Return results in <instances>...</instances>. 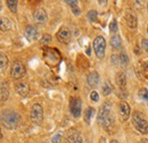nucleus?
Instances as JSON below:
<instances>
[{"instance_id": "nucleus-1", "label": "nucleus", "mask_w": 148, "mask_h": 143, "mask_svg": "<svg viewBox=\"0 0 148 143\" xmlns=\"http://www.w3.org/2000/svg\"><path fill=\"white\" fill-rule=\"evenodd\" d=\"M97 122L107 132L113 133L114 126H115V119L112 111V106L110 102H104L101 107L99 108L97 114Z\"/></svg>"}, {"instance_id": "nucleus-2", "label": "nucleus", "mask_w": 148, "mask_h": 143, "mask_svg": "<svg viewBox=\"0 0 148 143\" xmlns=\"http://www.w3.org/2000/svg\"><path fill=\"white\" fill-rule=\"evenodd\" d=\"M1 123L8 129H15L21 123V117L16 111L7 109L1 112Z\"/></svg>"}, {"instance_id": "nucleus-3", "label": "nucleus", "mask_w": 148, "mask_h": 143, "mask_svg": "<svg viewBox=\"0 0 148 143\" xmlns=\"http://www.w3.org/2000/svg\"><path fill=\"white\" fill-rule=\"evenodd\" d=\"M132 125L141 134H148V122L141 112L134 111L132 115Z\"/></svg>"}, {"instance_id": "nucleus-4", "label": "nucleus", "mask_w": 148, "mask_h": 143, "mask_svg": "<svg viewBox=\"0 0 148 143\" xmlns=\"http://www.w3.org/2000/svg\"><path fill=\"white\" fill-rule=\"evenodd\" d=\"M93 50L98 59H103L105 57V50H106V41L101 35L95 37L93 40Z\"/></svg>"}, {"instance_id": "nucleus-5", "label": "nucleus", "mask_w": 148, "mask_h": 143, "mask_svg": "<svg viewBox=\"0 0 148 143\" xmlns=\"http://www.w3.org/2000/svg\"><path fill=\"white\" fill-rule=\"evenodd\" d=\"M30 118L31 122L36 125H41L42 121H43V108L39 104H34L31 108V112H30Z\"/></svg>"}, {"instance_id": "nucleus-6", "label": "nucleus", "mask_w": 148, "mask_h": 143, "mask_svg": "<svg viewBox=\"0 0 148 143\" xmlns=\"http://www.w3.org/2000/svg\"><path fill=\"white\" fill-rule=\"evenodd\" d=\"M26 73V68L25 66L21 63V61H15L13 65H12V68H10V76L13 80H19L22 78Z\"/></svg>"}, {"instance_id": "nucleus-7", "label": "nucleus", "mask_w": 148, "mask_h": 143, "mask_svg": "<svg viewBox=\"0 0 148 143\" xmlns=\"http://www.w3.org/2000/svg\"><path fill=\"white\" fill-rule=\"evenodd\" d=\"M71 36H72L71 30H70L69 27H66V26L60 27V29L58 30L57 34H56L57 40H58L60 43H63V44H67V43H70V41H71Z\"/></svg>"}, {"instance_id": "nucleus-8", "label": "nucleus", "mask_w": 148, "mask_h": 143, "mask_svg": "<svg viewBox=\"0 0 148 143\" xmlns=\"http://www.w3.org/2000/svg\"><path fill=\"white\" fill-rule=\"evenodd\" d=\"M70 111L74 118H79L81 116V100L77 98H72L70 100Z\"/></svg>"}, {"instance_id": "nucleus-9", "label": "nucleus", "mask_w": 148, "mask_h": 143, "mask_svg": "<svg viewBox=\"0 0 148 143\" xmlns=\"http://www.w3.org/2000/svg\"><path fill=\"white\" fill-rule=\"evenodd\" d=\"M119 115L122 122L128 121V118L130 117V106L128 105V102L121 101L119 104Z\"/></svg>"}, {"instance_id": "nucleus-10", "label": "nucleus", "mask_w": 148, "mask_h": 143, "mask_svg": "<svg viewBox=\"0 0 148 143\" xmlns=\"http://www.w3.org/2000/svg\"><path fill=\"white\" fill-rule=\"evenodd\" d=\"M65 141H66V143H83L81 134L77 131H75V129H71L67 133Z\"/></svg>"}, {"instance_id": "nucleus-11", "label": "nucleus", "mask_w": 148, "mask_h": 143, "mask_svg": "<svg viewBox=\"0 0 148 143\" xmlns=\"http://www.w3.org/2000/svg\"><path fill=\"white\" fill-rule=\"evenodd\" d=\"M33 18H34V20H36L37 23L42 24V23H46V22H47L48 16H47L45 9H42V8H38V9L34 10V13H33Z\"/></svg>"}, {"instance_id": "nucleus-12", "label": "nucleus", "mask_w": 148, "mask_h": 143, "mask_svg": "<svg viewBox=\"0 0 148 143\" xmlns=\"http://www.w3.org/2000/svg\"><path fill=\"white\" fill-rule=\"evenodd\" d=\"M24 34H25L26 39H27L29 41H34V40H37L38 39V30L34 27V26L29 25V26L25 27V30H24Z\"/></svg>"}, {"instance_id": "nucleus-13", "label": "nucleus", "mask_w": 148, "mask_h": 143, "mask_svg": "<svg viewBox=\"0 0 148 143\" xmlns=\"http://www.w3.org/2000/svg\"><path fill=\"white\" fill-rule=\"evenodd\" d=\"M87 83L90 88H96L99 83V74L97 72H91L87 76Z\"/></svg>"}, {"instance_id": "nucleus-14", "label": "nucleus", "mask_w": 148, "mask_h": 143, "mask_svg": "<svg viewBox=\"0 0 148 143\" xmlns=\"http://www.w3.org/2000/svg\"><path fill=\"white\" fill-rule=\"evenodd\" d=\"M124 20H125V23H127V25L129 26L130 29H136L137 27V17L133 15V14H131V13H127L125 15H124Z\"/></svg>"}, {"instance_id": "nucleus-15", "label": "nucleus", "mask_w": 148, "mask_h": 143, "mask_svg": "<svg viewBox=\"0 0 148 143\" xmlns=\"http://www.w3.org/2000/svg\"><path fill=\"white\" fill-rule=\"evenodd\" d=\"M16 91H17V93H18L19 95H22V97H26L27 95V93H29V85H27V83H25V82H18V83H16Z\"/></svg>"}, {"instance_id": "nucleus-16", "label": "nucleus", "mask_w": 148, "mask_h": 143, "mask_svg": "<svg viewBox=\"0 0 148 143\" xmlns=\"http://www.w3.org/2000/svg\"><path fill=\"white\" fill-rule=\"evenodd\" d=\"M115 77H116V84L120 86V89H125V85H127V75L123 72H119Z\"/></svg>"}, {"instance_id": "nucleus-17", "label": "nucleus", "mask_w": 148, "mask_h": 143, "mask_svg": "<svg viewBox=\"0 0 148 143\" xmlns=\"http://www.w3.org/2000/svg\"><path fill=\"white\" fill-rule=\"evenodd\" d=\"M65 2L70 5V7H71V9H72V12H73V14L75 16H80L81 15V9L79 7V2L77 1H75V0H66Z\"/></svg>"}, {"instance_id": "nucleus-18", "label": "nucleus", "mask_w": 148, "mask_h": 143, "mask_svg": "<svg viewBox=\"0 0 148 143\" xmlns=\"http://www.w3.org/2000/svg\"><path fill=\"white\" fill-rule=\"evenodd\" d=\"M111 46L113 49L115 50H120L122 48V41H121V37L119 35H113L111 37Z\"/></svg>"}, {"instance_id": "nucleus-19", "label": "nucleus", "mask_w": 148, "mask_h": 143, "mask_svg": "<svg viewBox=\"0 0 148 143\" xmlns=\"http://www.w3.org/2000/svg\"><path fill=\"white\" fill-rule=\"evenodd\" d=\"M9 98V90L7 88V83H1V102H6Z\"/></svg>"}, {"instance_id": "nucleus-20", "label": "nucleus", "mask_w": 148, "mask_h": 143, "mask_svg": "<svg viewBox=\"0 0 148 143\" xmlns=\"http://www.w3.org/2000/svg\"><path fill=\"white\" fill-rule=\"evenodd\" d=\"M95 116V109L91 107H88L84 111V122L87 124H90L91 123V118Z\"/></svg>"}, {"instance_id": "nucleus-21", "label": "nucleus", "mask_w": 148, "mask_h": 143, "mask_svg": "<svg viewBox=\"0 0 148 143\" xmlns=\"http://www.w3.org/2000/svg\"><path fill=\"white\" fill-rule=\"evenodd\" d=\"M0 27H1V31L2 32H6V31H9L12 25H10V22L9 19L6 17H1V23H0Z\"/></svg>"}, {"instance_id": "nucleus-22", "label": "nucleus", "mask_w": 148, "mask_h": 143, "mask_svg": "<svg viewBox=\"0 0 148 143\" xmlns=\"http://www.w3.org/2000/svg\"><path fill=\"white\" fill-rule=\"evenodd\" d=\"M0 66H1V71H5L8 67V57L3 52L0 54Z\"/></svg>"}, {"instance_id": "nucleus-23", "label": "nucleus", "mask_w": 148, "mask_h": 143, "mask_svg": "<svg viewBox=\"0 0 148 143\" xmlns=\"http://www.w3.org/2000/svg\"><path fill=\"white\" fill-rule=\"evenodd\" d=\"M120 61H121V65L122 66H127L128 63H129V56L125 51H121L120 54Z\"/></svg>"}, {"instance_id": "nucleus-24", "label": "nucleus", "mask_w": 148, "mask_h": 143, "mask_svg": "<svg viewBox=\"0 0 148 143\" xmlns=\"http://www.w3.org/2000/svg\"><path fill=\"white\" fill-rule=\"evenodd\" d=\"M7 7L10 9L12 13H16L17 12V1H12V0H7L6 1Z\"/></svg>"}, {"instance_id": "nucleus-25", "label": "nucleus", "mask_w": 148, "mask_h": 143, "mask_svg": "<svg viewBox=\"0 0 148 143\" xmlns=\"http://www.w3.org/2000/svg\"><path fill=\"white\" fill-rule=\"evenodd\" d=\"M50 41H51V36L49 35V34H43L42 37L40 39V43H41V44H43V46L49 44V43H50Z\"/></svg>"}, {"instance_id": "nucleus-26", "label": "nucleus", "mask_w": 148, "mask_h": 143, "mask_svg": "<svg viewBox=\"0 0 148 143\" xmlns=\"http://www.w3.org/2000/svg\"><path fill=\"white\" fill-rule=\"evenodd\" d=\"M112 93V86L110 83H105L103 86V94L104 95H110Z\"/></svg>"}, {"instance_id": "nucleus-27", "label": "nucleus", "mask_w": 148, "mask_h": 143, "mask_svg": "<svg viewBox=\"0 0 148 143\" xmlns=\"http://www.w3.org/2000/svg\"><path fill=\"white\" fill-rule=\"evenodd\" d=\"M97 15H98V13H97L96 10H90V12L88 13V19H89L91 23H95L96 19H97Z\"/></svg>"}, {"instance_id": "nucleus-28", "label": "nucleus", "mask_w": 148, "mask_h": 143, "mask_svg": "<svg viewBox=\"0 0 148 143\" xmlns=\"http://www.w3.org/2000/svg\"><path fill=\"white\" fill-rule=\"evenodd\" d=\"M62 138H63V133H62V132H58V133H56L55 135L51 138V142L53 143H60Z\"/></svg>"}, {"instance_id": "nucleus-29", "label": "nucleus", "mask_w": 148, "mask_h": 143, "mask_svg": "<svg viewBox=\"0 0 148 143\" xmlns=\"http://www.w3.org/2000/svg\"><path fill=\"white\" fill-rule=\"evenodd\" d=\"M141 71H143V74L148 78V61L141 63Z\"/></svg>"}, {"instance_id": "nucleus-30", "label": "nucleus", "mask_w": 148, "mask_h": 143, "mask_svg": "<svg viewBox=\"0 0 148 143\" xmlns=\"http://www.w3.org/2000/svg\"><path fill=\"white\" fill-rule=\"evenodd\" d=\"M139 95H140L141 99H145V100H147L148 101V91L146 89L140 90V91H139Z\"/></svg>"}, {"instance_id": "nucleus-31", "label": "nucleus", "mask_w": 148, "mask_h": 143, "mask_svg": "<svg viewBox=\"0 0 148 143\" xmlns=\"http://www.w3.org/2000/svg\"><path fill=\"white\" fill-rule=\"evenodd\" d=\"M110 31H111L112 33L117 32V23H116V20H113L110 24Z\"/></svg>"}, {"instance_id": "nucleus-32", "label": "nucleus", "mask_w": 148, "mask_h": 143, "mask_svg": "<svg viewBox=\"0 0 148 143\" xmlns=\"http://www.w3.org/2000/svg\"><path fill=\"white\" fill-rule=\"evenodd\" d=\"M90 99L92 100L93 102H97V101L99 100V94H98L97 91H92V92L90 93Z\"/></svg>"}, {"instance_id": "nucleus-33", "label": "nucleus", "mask_w": 148, "mask_h": 143, "mask_svg": "<svg viewBox=\"0 0 148 143\" xmlns=\"http://www.w3.org/2000/svg\"><path fill=\"white\" fill-rule=\"evenodd\" d=\"M141 47H143V49L148 54V39H143L141 40Z\"/></svg>"}, {"instance_id": "nucleus-34", "label": "nucleus", "mask_w": 148, "mask_h": 143, "mask_svg": "<svg viewBox=\"0 0 148 143\" xmlns=\"http://www.w3.org/2000/svg\"><path fill=\"white\" fill-rule=\"evenodd\" d=\"M111 60H112V64H117L119 63V57L116 56V54H112L111 56Z\"/></svg>"}, {"instance_id": "nucleus-35", "label": "nucleus", "mask_w": 148, "mask_h": 143, "mask_svg": "<svg viewBox=\"0 0 148 143\" xmlns=\"http://www.w3.org/2000/svg\"><path fill=\"white\" fill-rule=\"evenodd\" d=\"M140 143H148V140H141V142Z\"/></svg>"}, {"instance_id": "nucleus-36", "label": "nucleus", "mask_w": 148, "mask_h": 143, "mask_svg": "<svg viewBox=\"0 0 148 143\" xmlns=\"http://www.w3.org/2000/svg\"><path fill=\"white\" fill-rule=\"evenodd\" d=\"M111 143H117V141H116V140H112Z\"/></svg>"}, {"instance_id": "nucleus-37", "label": "nucleus", "mask_w": 148, "mask_h": 143, "mask_svg": "<svg viewBox=\"0 0 148 143\" xmlns=\"http://www.w3.org/2000/svg\"><path fill=\"white\" fill-rule=\"evenodd\" d=\"M147 33H148V25H147Z\"/></svg>"}, {"instance_id": "nucleus-38", "label": "nucleus", "mask_w": 148, "mask_h": 143, "mask_svg": "<svg viewBox=\"0 0 148 143\" xmlns=\"http://www.w3.org/2000/svg\"><path fill=\"white\" fill-rule=\"evenodd\" d=\"M147 10H148V5H147Z\"/></svg>"}]
</instances>
